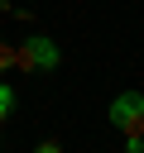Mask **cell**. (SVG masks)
Masks as SVG:
<instances>
[{"label": "cell", "mask_w": 144, "mask_h": 153, "mask_svg": "<svg viewBox=\"0 0 144 153\" xmlns=\"http://www.w3.org/2000/svg\"><path fill=\"white\" fill-rule=\"evenodd\" d=\"M106 120L120 134H144V91H120L106 110Z\"/></svg>", "instance_id": "obj_2"}, {"label": "cell", "mask_w": 144, "mask_h": 153, "mask_svg": "<svg viewBox=\"0 0 144 153\" xmlns=\"http://www.w3.org/2000/svg\"><path fill=\"white\" fill-rule=\"evenodd\" d=\"M58 62H62V48L48 33H34V38H24L14 48V67L19 72H58Z\"/></svg>", "instance_id": "obj_1"}, {"label": "cell", "mask_w": 144, "mask_h": 153, "mask_svg": "<svg viewBox=\"0 0 144 153\" xmlns=\"http://www.w3.org/2000/svg\"><path fill=\"white\" fill-rule=\"evenodd\" d=\"M10 115H14V86H10V81H0V124H5Z\"/></svg>", "instance_id": "obj_3"}, {"label": "cell", "mask_w": 144, "mask_h": 153, "mask_svg": "<svg viewBox=\"0 0 144 153\" xmlns=\"http://www.w3.org/2000/svg\"><path fill=\"white\" fill-rule=\"evenodd\" d=\"M125 153H144V134H125Z\"/></svg>", "instance_id": "obj_5"}, {"label": "cell", "mask_w": 144, "mask_h": 153, "mask_svg": "<svg viewBox=\"0 0 144 153\" xmlns=\"http://www.w3.org/2000/svg\"><path fill=\"white\" fill-rule=\"evenodd\" d=\"M0 72H14V48L0 43Z\"/></svg>", "instance_id": "obj_4"}]
</instances>
